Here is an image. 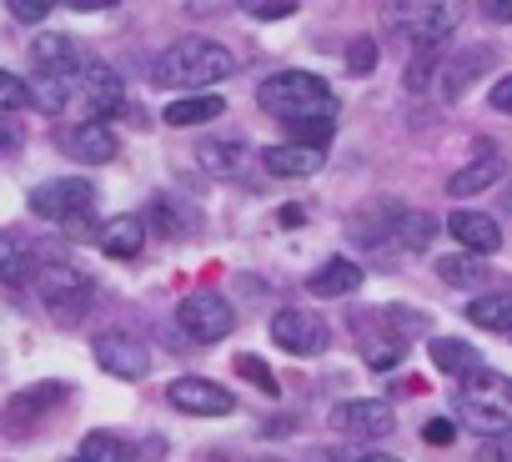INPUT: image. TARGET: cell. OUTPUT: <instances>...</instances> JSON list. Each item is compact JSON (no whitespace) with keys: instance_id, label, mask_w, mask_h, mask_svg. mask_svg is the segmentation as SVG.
<instances>
[{"instance_id":"6da1fadb","label":"cell","mask_w":512,"mask_h":462,"mask_svg":"<svg viewBox=\"0 0 512 462\" xmlns=\"http://www.w3.org/2000/svg\"><path fill=\"white\" fill-rule=\"evenodd\" d=\"M236 71V56L221 46V41H206V36H186L176 46H166L151 66L156 86H176V91H201V86H216ZM206 96V91H201Z\"/></svg>"},{"instance_id":"7a4b0ae2","label":"cell","mask_w":512,"mask_h":462,"mask_svg":"<svg viewBox=\"0 0 512 462\" xmlns=\"http://www.w3.org/2000/svg\"><path fill=\"white\" fill-rule=\"evenodd\" d=\"M256 101L262 111H272L277 121L287 126H302V121H337V91L312 76V71H277L256 86Z\"/></svg>"},{"instance_id":"3957f363","label":"cell","mask_w":512,"mask_h":462,"mask_svg":"<svg viewBox=\"0 0 512 462\" xmlns=\"http://www.w3.org/2000/svg\"><path fill=\"white\" fill-rule=\"evenodd\" d=\"M457 412L482 437H507L512 432V377H502L492 367L467 372L457 382Z\"/></svg>"},{"instance_id":"277c9868","label":"cell","mask_w":512,"mask_h":462,"mask_svg":"<svg viewBox=\"0 0 512 462\" xmlns=\"http://www.w3.org/2000/svg\"><path fill=\"white\" fill-rule=\"evenodd\" d=\"M36 297H41V307H46L61 327H76V322L86 317L96 287H91V277H86L81 267H71V262H46V267L36 272Z\"/></svg>"},{"instance_id":"5b68a950","label":"cell","mask_w":512,"mask_h":462,"mask_svg":"<svg viewBox=\"0 0 512 462\" xmlns=\"http://www.w3.org/2000/svg\"><path fill=\"white\" fill-rule=\"evenodd\" d=\"M96 206V186L86 176H56V181H41L31 191V211L41 221H61V226H86Z\"/></svg>"},{"instance_id":"8992f818","label":"cell","mask_w":512,"mask_h":462,"mask_svg":"<svg viewBox=\"0 0 512 462\" xmlns=\"http://www.w3.org/2000/svg\"><path fill=\"white\" fill-rule=\"evenodd\" d=\"M176 327H181L191 342L211 347V342H221V337L236 327V312H231V302H226L221 292H191V297H181V307H176Z\"/></svg>"},{"instance_id":"52a82bcc","label":"cell","mask_w":512,"mask_h":462,"mask_svg":"<svg viewBox=\"0 0 512 462\" xmlns=\"http://www.w3.org/2000/svg\"><path fill=\"white\" fill-rule=\"evenodd\" d=\"M267 332H272V342H277L282 352H292V357H317V352H327V342H332L327 322H322L317 312H307V307H282Z\"/></svg>"},{"instance_id":"ba28073f","label":"cell","mask_w":512,"mask_h":462,"mask_svg":"<svg viewBox=\"0 0 512 462\" xmlns=\"http://www.w3.org/2000/svg\"><path fill=\"white\" fill-rule=\"evenodd\" d=\"M76 106H81L86 121H106L121 106V76L106 61H86L76 71Z\"/></svg>"},{"instance_id":"9c48e42d","label":"cell","mask_w":512,"mask_h":462,"mask_svg":"<svg viewBox=\"0 0 512 462\" xmlns=\"http://www.w3.org/2000/svg\"><path fill=\"white\" fill-rule=\"evenodd\" d=\"M166 402L176 412H191V417H226V412H236V397L221 382H211V377H176L166 387Z\"/></svg>"},{"instance_id":"30bf717a","label":"cell","mask_w":512,"mask_h":462,"mask_svg":"<svg viewBox=\"0 0 512 462\" xmlns=\"http://www.w3.org/2000/svg\"><path fill=\"white\" fill-rule=\"evenodd\" d=\"M96 362H101L111 377H121V382H141V377L151 372V352H146L131 332H101V337H96Z\"/></svg>"},{"instance_id":"8fae6325","label":"cell","mask_w":512,"mask_h":462,"mask_svg":"<svg viewBox=\"0 0 512 462\" xmlns=\"http://www.w3.org/2000/svg\"><path fill=\"white\" fill-rule=\"evenodd\" d=\"M332 427L342 437H387L397 427V412L377 397H357V402H337L332 407Z\"/></svg>"},{"instance_id":"7c38bea8","label":"cell","mask_w":512,"mask_h":462,"mask_svg":"<svg viewBox=\"0 0 512 462\" xmlns=\"http://www.w3.org/2000/svg\"><path fill=\"white\" fill-rule=\"evenodd\" d=\"M387 26H397L402 36H412V46L437 51L447 41V31L457 26V16L442 11V6H407V11H387Z\"/></svg>"},{"instance_id":"4fadbf2b","label":"cell","mask_w":512,"mask_h":462,"mask_svg":"<svg viewBox=\"0 0 512 462\" xmlns=\"http://www.w3.org/2000/svg\"><path fill=\"white\" fill-rule=\"evenodd\" d=\"M492 66V46H457L447 61H442V71H437V86H442V96L447 101H457L482 71Z\"/></svg>"},{"instance_id":"5bb4252c","label":"cell","mask_w":512,"mask_h":462,"mask_svg":"<svg viewBox=\"0 0 512 462\" xmlns=\"http://www.w3.org/2000/svg\"><path fill=\"white\" fill-rule=\"evenodd\" d=\"M61 146H66L76 161H86V166L116 161V151H121V141H116V131H111L106 121H81V126H71V131L61 136Z\"/></svg>"},{"instance_id":"9a60e30c","label":"cell","mask_w":512,"mask_h":462,"mask_svg":"<svg viewBox=\"0 0 512 462\" xmlns=\"http://www.w3.org/2000/svg\"><path fill=\"white\" fill-rule=\"evenodd\" d=\"M447 231L467 247V257H492V252L502 247L497 221H492V216H482V211H452V216H447Z\"/></svg>"},{"instance_id":"2e32d148","label":"cell","mask_w":512,"mask_h":462,"mask_svg":"<svg viewBox=\"0 0 512 462\" xmlns=\"http://www.w3.org/2000/svg\"><path fill=\"white\" fill-rule=\"evenodd\" d=\"M96 242H101L106 257L131 262V257H141V247H146V221H141V216H111V221L101 226Z\"/></svg>"},{"instance_id":"e0dca14e","label":"cell","mask_w":512,"mask_h":462,"mask_svg":"<svg viewBox=\"0 0 512 462\" xmlns=\"http://www.w3.org/2000/svg\"><path fill=\"white\" fill-rule=\"evenodd\" d=\"M262 166L272 176H282V181H302V176H317L322 171V151H307V146L282 141V146H267L262 151Z\"/></svg>"},{"instance_id":"ac0fdd59","label":"cell","mask_w":512,"mask_h":462,"mask_svg":"<svg viewBox=\"0 0 512 462\" xmlns=\"http://www.w3.org/2000/svg\"><path fill=\"white\" fill-rule=\"evenodd\" d=\"M36 252L31 242L21 237V231H0V282H11V287H26L36 282Z\"/></svg>"},{"instance_id":"d6986e66","label":"cell","mask_w":512,"mask_h":462,"mask_svg":"<svg viewBox=\"0 0 512 462\" xmlns=\"http://www.w3.org/2000/svg\"><path fill=\"white\" fill-rule=\"evenodd\" d=\"M61 397H66L61 382H46V387H36V392L11 397V407H6V427H11V432H31V422H41V417L51 412L46 402H61Z\"/></svg>"},{"instance_id":"ffe728a7","label":"cell","mask_w":512,"mask_h":462,"mask_svg":"<svg viewBox=\"0 0 512 462\" xmlns=\"http://www.w3.org/2000/svg\"><path fill=\"white\" fill-rule=\"evenodd\" d=\"M31 61H36V71H46V76H71V71L86 66L71 36H41V41L31 46Z\"/></svg>"},{"instance_id":"44dd1931","label":"cell","mask_w":512,"mask_h":462,"mask_svg":"<svg viewBox=\"0 0 512 462\" xmlns=\"http://www.w3.org/2000/svg\"><path fill=\"white\" fill-rule=\"evenodd\" d=\"M352 287H362V267H357L352 257H332V262H322V267L312 272V282H307L312 297H347Z\"/></svg>"},{"instance_id":"7402d4cb","label":"cell","mask_w":512,"mask_h":462,"mask_svg":"<svg viewBox=\"0 0 512 462\" xmlns=\"http://www.w3.org/2000/svg\"><path fill=\"white\" fill-rule=\"evenodd\" d=\"M497 176H502V156H497V151H482L477 161H467L462 171L447 176V196H477V191H487Z\"/></svg>"},{"instance_id":"603a6c76","label":"cell","mask_w":512,"mask_h":462,"mask_svg":"<svg viewBox=\"0 0 512 462\" xmlns=\"http://www.w3.org/2000/svg\"><path fill=\"white\" fill-rule=\"evenodd\" d=\"M427 357H432V367L447 372V377H467V372L487 367V362L477 357V347H472V342H457V337H437V342L427 347Z\"/></svg>"},{"instance_id":"cb8c5ba5","label":"cell","mask_w":512,"mask_h":462,"mask_svg":"<svg viewBox=\"0 0 512 462\" xmlns=\"http://www.w3.org/2000/svg\"><path fill=\"white\" fill-rule=\"evenodd\" d=\"M31 101H36L46 116H61L66 106H76V71H71V76H46V71H36Z\"/></svg>"},{"instance_id":"d4e9b609","label":"cell","mask_w":512,"mask_h":462,"mask_svg":"<svg viewBox=\"0 0 512 462\" xmlns=\"http://www.w3.org/2000/svg\"><path fill=\"white\" fill-rule=\"evenodd\" d=\"M221 111H226L221 96H181V101H171V106L161 111V121H166V126H206V121H216Z\"/></svg>"},{"instance_id":"484cf974","label":"cell","mask_w":512,"mask_h":462,"mask_svg":"<svg viewBox=\"0 0 512 462\" xmlns=\"http://www.w3.org/2000/svg\"><path fill=\"white\" fill-rule=\"evenodd\" d=\"M467 322L472 327H492V332H512V292H482L467 302Z\"/></svg>"},{"instance_id":"4316f807","label":"cell","mask_w":512,"mask_h":462,"mask_svg":"<svg viewBox=\"0 0 512 462\" xmlns=\"http://www.w3.org/2000/svg\"><path fill=\"white\" fill-rule=\"evenodd\" d=\"M81 462H136V447L126 437H116V432H86Z\"/></svg>"},{"instance_id":"83f0119b","label":"cell","mask_w":512,"mask_h":462,"mask_svg":"<svg viewBox=\"0 0 512 462\" xmlns=\"http://www.w3.org/2000/svg\"><path fill=\"white\" fill-rule=\"evenodd\" d=\"M432 231H437V216L402 206V216H397V237H402V247H407V252H422V247L432 242Z\"/></svg>"},{"instance_id":"f1b7e54d","label":"cell","mask_w":512,"mask_h":462,"mask_svg":"<svg viewBox=\"0 0 512 462\" xmlns=\"http://www.w3.org/2000/svg\"><path fill=\"white\" fill-rule=\"evenodd\" d=\"M437 277L447 287H482L487 282V267H482V257H442L437 262Z\"/></svg>"},{"instance_id":"f546056e","label":"cell","mask_w":512,"mask_h":462,"mask_svg":"<svg viewBox=\"0 0 512 462\" xmlns=\"http://www.w3.org/2000/svg\"><path fill=\"white\" fill-rule=\"evenodd\" d=\"M201 166L211 176H236L241 166V141H201Z\"/></svg>"},{"instance_id":"4dcf8cb0","label":"cell","mask_w":512,"mask_h":462,"mask_svg":"<svg viewBox=\"0 0 512 462\" xmlns=\"http://www.w3.org/2000/svg\"><path fill=\"white\" fill-rule=\"evenodd\" d=\"M362 357H367V367H377V372H387V367H397L402 357H407V342L392 332V337H367L362 342Z\"/></svg>"},{"instance_id":"1f68e13d","label":"cell","mask_w":512,"mask_h":462,"mask_svg":"<svg viewBox=\"0 0 512 462\" xmlns=\"http://www.w3.org/2000/svg\"><path fill=\"white\" fill-rule=\"evenodd\" d=\"M332 136H337V121H302V126H292V146H307V151H322Z\"/></svg>"},{"instance_id":"d6a6232c","label":"cell","mask_w":512,"mask_h":462,"mask_svg":"<svg viewBox=\"0 0 512 462\" xmlns=\"http://www.w3.org/2000/svg\"><path fill=\"white\" fill-rule=\"evenodd\" d=\"M236 372H241L246 382H256L267 397H277V392H282V387H277V377L267 372V362H262V357H251V352H241V357H236Z\"/></svg>"},{"instance_id":"836d02e7","label":"cell","mask_w":512,"mask_h":462,"mask_svg":"<svg viewBox=\"0 0 512 462\" xmlns=\"http://www.w3.org/2000/svg\"><path fill=\"white\" fill-rule=\"evenodd\" d=\"M31 101V86L21 81V76H11V71H0V116L6 111H21Z\"/></svg>"},{"instance_id":"e575fe53","label":"cell","mask_w":512,"mask_h":462,"mask_svg":"<svg viewBox=\"0 0 512 462\" xmlns=\"http://www.w3.org/2000/svg\"><path fill=\"white\" fill-rule=\"evenodd\" d=\"M372 66H377V41H367V36H362V41L347 51V71H352V76H367Z\"/></svg>"},{"instance_id":"d590c367","label":"cell","mask_w":512,"mask_h":462,"mask_svg":"<svg viewBox=\"0 0 512 462\" xmlns=\"http://www.w3.org/2000/svg\"><path fill=\"white\" fill-rule=\"evenodd\" d=\"M151 221H156V231H161V237H176V231H181V216H176V201H151Z\"/></svg>"},{"instance_id":"8d00e7d4","label":"cell","mask_w":512,"mask_h":462,"mask_svg":"<svg viewBox=\"0 0 512 462\" xmlns=\"http://www.w3.org/2000/svg\"><path fill=\"white\" fill-rule=\"evenodd\" d=\"M256 21H287L297 6H292V0H251V6H246Z\"/></svg>"},{"instance_id":"74e56055","label":"cell","mask_w":512,"mask_h":462,"mask_svg":"<svg viewBox=\"0 0 512 462\" xmlns=\"http://www.w3.org/2000/svg\"><path fill=\"white\" fill-rule=\"evenodd\" d=\"M11 16H16V21H26V26H36V21H46V16H51V6H46V0H11Z\"/></svg>"},{"instance_id":"f35d334b","label":"cell","mask_w":512,"mask_h":462,"mask_svg":"<svg viewBox=\"0 0 512 462\" xmlns=\"http://www.w3.org/2000/svg\"><path fill=\"white\" fill-rule=\"evenodd\" d=\"M452 437H457V427H452L447 417H432V422L422 427V442H427V447H447Z\"/></svg>"},{"instance_id":"ab89813d","label":"cell","mask_w":512,"mask_h":462,"mask_svg":"<svg viewBox=\"0 0 512 462\" xmlns=\"http://www.w3.org/2000/svg\"><path fill=\"white\" fill-rule=\"evenodd\" d=\"M482 462H512V437H487Z\"/></svg>"},{"instance_id":"60d3db41","label":"cell","mask_w":512,"mask_h":462,"mask_svg":"<svg viewBox=\"0 0 512 462\" xmlns=\"http://www.w3.org/2000/svg\"><path fill=\"white\" fill-rule=\"evenodd\" d=\"M492 106H497V111H507V116H512V76H502V81H497V86H492Z\"/></svg>"},{"instance_id":"b9f144b4","label":"cell","mask_w":512,"mask_h":462,"mask_svg":"<svg viewBox=\"0 0 512 462\" xmlns=\"http://www.w3.org/2000/svg\"><path fill=\"white\" fill-rule=\"evenodd\" d=\"M357 462H402V457H392V452H362Z\"/></svg>"},{"instance_id":"7bdbcfd3","label":"cell","mask_w":512,"mask_h":462,"mask_svg":"<svg viewBox=\"0 0 512 462\" xmlns=\"http://www.w3.org/2000/svg\"><path fill=\"white\" fill-rule=\"evenodd\" d=\"M256 462H277V457H256Z\"/></svg>"},{"instance_id":"ee69618b","label":"cell","mask_w":512,"mask_h":462,"mask_svg":"<svg viewBox=\"0 0 512 462\" xmlns=\"http://www.w3.org/2000/svg\"><path fill=\"white\" fill-rule=\"evenodd\" d=\"M507 337H512V332H507Z\"/></svg>"}]
</instances>
